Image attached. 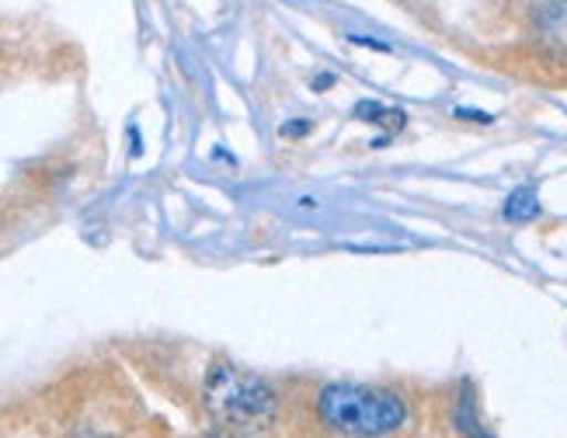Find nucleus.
<instances>
[{"instance_id": "nucleus-6", "label": "nucleus", "mask_w": 567, "mask_h": 438, "mask_svg": "<svg viewBox=\"0 0 567 438\" xmlns=\"http://www.w3.org/2000/svg\"><path fill=\"white\" fill-rule=\"evenodd\" d=\"M529 11L536 14L539 24H567V0H529Z\"/></svg>"}, {"instance_id": "nucleus-1", "label": "nucleus", "mask_w": 567, "mask_h": 438, "mask_svg": "<svg viewBox=\"0 0 567 438\" xmlns=\"http://www.w3.org/2000/svg\"><path fill=\"white\" fill-rule=\"evenodd\" d=\"M317 414L328 428L349 438H386L408 425V404L393 389L359 383L320 386Z\"/></svg>"}, {"instance_id": "nucleus-2", "label": "nucleus", "mask_w": 567, "mask_h": 438, "mask_svg": "<svg viewBox=\"0 0 567 438\" xmlns=\"http://www.w3.org/2000/svg\"><path fill=\"white\" fill-rule=\"evenodd\" d=\"M203 404L216 425L237 431L261 428L276 418V389L261 376L237 369L230 362H216L206 373Z\"/></svg>"}, {"instance_id": "nucleus-8", "label": "nucleus", "mask_w": 567, "mask_h": 438, "mask_svg": "<svg viewBox=\"0 0 567 438\" xmlns=\"http://www.w3.org/2000/svg\"><path fill=\"white\" fill-rule=\"evenodd\" d=\"M206 438H248L244 431H237V428H224V425H216Z\"/></svg>"}, {"instance_id": "nucleus-10", "label": "nucleus", "mask_w": 567, "mask_h": 438, "mask_svg": "<svg viewBox=\"0 0 567 438\" xmlns=\"http://www.w3.org/2000/svg\"><path fill=\"white\" fill-rule=\"evenodd\" d=\"M328 84H334L331 73H324V77H317V91H328Z\"/></svg>"}, {"instance_id": "nucleus-7", "label": "nucleus", "mask_w": 567, "mask_h": 438, "mask_svg": "<svg viewBox=\"0 0 567 438\" xmlns=\"http://www.w3.org/2000/svg\"><path fill=\"white\" fill-rule=\"evenodd\" d=\"M310 133V122H286L282 136H307Z\"/></svg>"}, {"instance_id": "nucleus-9", "label": "nucleus", "mask_w": 567, "mask_h": 438, "mask_svg": "<svg viewBox=\"0 0 567 438\" xmlns=\"http://www.w3.org/2000/svg\"><path fill=\"white\" fill-rule=\"evenodd\" d=\"M456 115H460V118H477V122H491V115H487V112H474V108H456Z\"/></svg>"}, {"instance_id": "nucleus-5", "label": "nucleus", "mask_w": 567, "mask_h": 438, "mask_svg": "<svg viewBox=\"0 0 567 438\" xmlns=\"http://www.w3.org/2000/svg\"><path fill=\"white\" fill-rule=\"evenodd\" d=\"M355 115H359L362 122H377V126H386L390 133H398V129L404 126V122H408L404 112L386 108V105H380V102H359V105H355Z\"/></svg>"}, {"instance_id": "nucleus-3", "label": "nucleus", "mask_w": 567, "mask_h": 438, "mask_svg": "<svg viewBox=\"0 0 567 438\" xmlns=\"http://www.w3.org/2000/svg\"><path fill=\"white\" fill-rule=\"evenodd\" d=\"M453 421H456V431L463 438H495L484 425H481V414H477V397H474V389L471 386H463L460 389V397H456V410H453Z\"/></svg>"}, {"instance_id": "nucleus-4", "label": "nucleus", "mask_w": 567, "mask_h": 438, "mask_svg": "<svg viewBox=\"0 0 567 438\" xmlns=\"http://www.w3.org/2000/svg\"><path fill=\"white\" fill-rule=\"evenodd\" d=\"M505 219L508 223H533V219L544 212V206H539V195L533 185H519L508 199H505Z\"/></svg>"}]
</instances>
